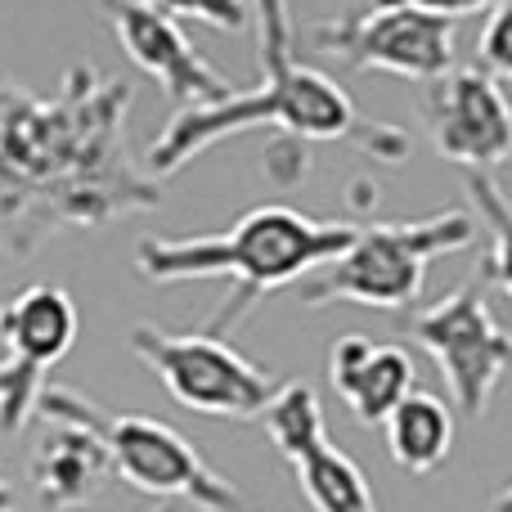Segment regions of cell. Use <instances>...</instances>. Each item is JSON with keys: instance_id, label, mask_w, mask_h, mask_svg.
Returning a JSON list of instances; mask_svg holds the SVG:
<instances>
[{"instance_id": "1", "label": "cell", "mask_w": 512, "mask_h": 512, "mask_svg": "<svg viewBox=\"0 0 512 512\" xmlns=\"http://www.w3.org/2000/svg\"><path fill=\"white\" fill-rule=\"evenodd\" d=\"M135 86L72 63L54 95L0 77V252L36 256L63 230L158 212L167 185L126 144Z\"/></svg>"}, {"instance_id": "2", "label": "cell", "mask_w": 512, "mask_h": 512, "mask_svg": "<svg viewBox=\"0 0 512 512\" xmlns=\"http://www.w3.org/2000/svg\"><path fill=\"white\" fill-rule=\"evenodd\" d=\"M360 225L346 221H310L297 207L265 203L243 212L230 230L221 234H149L135 248V270L149 283H203L225 279L221 306L207 319V333L234 337L256 301L270 297L274 288L319 274L355 243Z\"/></svg>"}, {"instance_id": "3", "label": "cell", "mask_w": 512, "mask_h": 512, "mask_svg": "<svg viewBox=\"0 0 512 512\" xmlns=\"http://www.w3.org/2000/svg\"><path fill=\"white\" fill-rule=\"evenodd\" d=\"M252 126H279L292 140H346L364 158L382 162V167H400L414 153V140H409L405 126L360 113L351 104V95L328 72L306 68V63H288L279 72H265L261 86L234 90L221 104L180 108L158 131V140L149 144L144 167L158 180H167L176 171H185L212 144L252 131Z\"/></svg>"}, {"instance_id": "4", "label": "cell", "mask_w": 512, "mask_h": 512, "mask_svg": "<svg viewBox=\"0 0 512 512\" xmlns=\"http://www.w3.org/2000/svg\"><path fill=\"white\" fill-rule=\"evenodd\" d=\"M36 414L90 427L99 436V445L108 450L113 477L126 481L131 490H140V495L185 499L198 512H243L239 486L221 468H212L185 432H176L162 418L108 409L72 387H45Z\"/></svg>"}, {"instance_id": "5", "label": "cell", "mask_w": 512, "mask_h": 512, "mask_svg": "<svg viewBox=\"0 0 512 512\" xmlns=\"http://www.w3.org/2000/svg\"><path fill=\"white\" fill-rule=\"evenodd\" d=\"M477 216L468 207H445L423 221H378L360 225L355 243L301 283L310 310L328 306H369L409 310L427 288V270L441 256H454L477 243Z\"/></svg>"}, {"instance_id": "6", "label": "cell", "mask_w": 512, "mask_h": 512, "mask_svg": "<svg viewBox=\"0 0 512 512\" xmlns=\"http://www.w3.org/2000/svg\"><path fill=\"white\" fill-rule=\"evenodd\" d=\"M126 346L189 414L252 423V418H265V409L283 391V378L248 360L230 337H216L207 328L167 333L158 324H135Z\"/></svg>"}, {"instance_id": "7", "label": "cell", "mask_w": 512, "mask_h": 512, "mask_svg": "<svg viewBox=\"0 0 512 512\" xmlns=\"http://www.w3.org/2000/svg\"><path fill=\"white\" fill-rule=\"evenodd\" d=\"M405 337L441 369L445 391L463 418L490 409L499 382L512 369V333L495 319L486 301V279H468L463 288L445 292L436 306L414 310L405 319Z\"/></svg>"}, {"instance_id": "8", "label": "cell", "mask_w": 512, "mask_h": 512, "mask_svg": "<svg viewBox=\"0 0 512 512\" xmlns=\"http://www.w3.org/2000/svg\"><path fill=\"white\" fill-rule=\"evenodd\" d=\"M301 41L315 54L337 59L346 72H387L405 81H432L454 72L459 23L423 9H360V14L324 18Z\"/></svg>"}, {"instance_id": "9", "label": "cell", "mask_w": 512, "mask_h": 512, "mask_svg": "<svg viewBox=\"0 0 512 512\" xmlns=\"http://www.w3.org/2000/svg\"><path fill=\"white\" fill-rule=\"evenodd\" d=\"M77 301L59 283H27L0 306V436H18L41 409L45 373L77 346Z\"/></svg>"}, {"instance_id": "10", "label": "cell", "mask_w": 512, "mask_h": 512, "mask_svg": "<svg viewBox=\"0 0 512 512\" xmlns=\"http://www.w3.org/2000/svg\"><path fill=\"white\" fill-rule=\"evenodd\" d=\"M261 423L279 459L297 477L310 512H378L364 468L328 436L324 405L310 382H283Z\"/></svg>"}, {"instance_id": "11", "label": "cell", "mask_w": 512, "mask_h": 512, "mask_svg": "<svg viewBox=\"0 0 512 512\" xmlns=\"http://www.w3.org/2000/svg\"><path fill=\"white\" fill-rule=\"evenodd\" d=\"M423 117L436 153L454 167L495 176L504 162H512V99L504 95L499 77H490L481 63L454 68L450 77L432 81Z\"/></svg>"}, {"instance_id": "12", "label": "cell", "mask_w": 512, "mask_h": 512, "mask_svg": "<svg viewBox=\"0 0 512 512\" xmlns=\"http://www.w3.org/2000/svg\"><path fill=\"white\" fill-rule=\"evenodd\" d=\"M99 5H104L131 63L149 72L162 86V95L176 99L180 108L221 104V99L234 95V86L194 50V41L185 36V27L176 18L149 9L144 0H99Z\"/></svg>"}, {"instance_id": "13", "label": "cell", "mask_w": 512, "mask_h": 512, "mask_svg": "<svg viewBox=\"0 0 512 512\" xmlns=\"http://www.w3.org/2000/svg\"><path fill=\"white\" fill-rule=\"evenodd\" d=\"M328 382L360 427H382L418 391L405 346H382L364 333H342L333 342Z\"/></svg>"}, {"instance_id": "14", "label": "cell", "mask_w": 512, "mask_h": 512, "mask_svg": "<svg viewBox=\"0 0 512 512\" xmlns=\"http://www.w3.org/2000/svg\"><path fill=\"white\" fill-rule=\"evenodd\" d=\"M108 477H113V463H108V450L90 427L45 418V436L32 454V472H27L41 512L86 508Z\"/></svg>"}, {"instance_id": "15", "label": "cell", "mask_w": 512, "mask_h": 512, "mask_svg": "<svg viewBox=\"0 0 512 512\" xmlns=\"http://www.w3.org/2000/svg\"><path fill=\"white\" fill-rule=\"evenodd\" d=\"M387 436V454L400 472L409 477H427L436 472L454 450V409L432 391H414L396 414L382 423Z\"/></svg>"}, {"instance_id": "16", "label": "cell", "mask_w": 512, "mask_h": 512, "mask_svg": "<svg viewBox=\"0 0 512 512\" xmlns=\"http://www.w3.org/2000/svg\"><path fill=\"white\" fill-rule=\"evenodd\" d=\"M463 189H468L472 207H477L481 225L490 234V256L481 261V279L512 297V203H508V194L486 171H463Z\"/></svg>"}, {"instance_id": "17", "label": "cell", "mask_w": 512, "mask_h": 512, "mask_svg": "<svg viewBox=\"0 0 512 512\" xmlns=\"http://www.w3.org/2000/svg\"><path fill=\"white\" fill-rule=\"evenodd\" d=\"M252 32H256V63L265 72H279L297 63V27H292L288 0H252Z\"/></svg>"}, {"instance_id": "18", "label": "cell", "mask_w": 512, "mask_h": 512, "mask_svg": "<svg viewBox=\"0 0 512 512\" xmlns=\"http://www.w3.org/2000/svg\"><path fill=\"white\" fill-rule=\"evenodd\" d=\"M149 9L167 18H194V23H207L225 36H239V32H252V0H144Z\"/></svg>"}, {"instance_id": "19", "label": "cell", "mask_w": 512, "mask_h": 512, "mask_svg": "<svg viewBox=\"0 0 512 512\" xmlns=\"http://www.w3.org/2000/svg\"><path fill=\"white\" fill-rule=\"evenodd\" d=\"M477 59L490 77H508L512 81V0H499L486 14L477 36Z\"/></svg>"}, {"instance_id": "20", "label": "cell", "mask_w": 512, "mask_h": 512, "mask_svg": "<svg viewBox=\"0 0 512 512\" xmlns=\"http://www.w3.org/2000/svg\"><path fill=\"white\" fill-rule=\"evenodd\" d=\"M373 9H423V14H441V18H468V14H490L499 0H369Z\"/></svg>"}, {"instance_id": "21", "label": "cell", "mask_w": 512, "mask_h": 512, "mask_svg": "<svg viewBox=\"0 0 512 512\" xmlns=\"http://www.w3.org/2000/svg\"><path fill=\"white\" fill-rule=\"evenodd\" d=\"M14 508H18L14 486H9V481H0V512H14Z\"/></svg>"}, {"instance_id": "22", "label": "cell", "mask_w": 512, "mask_h": 512, "mask_svg": "<svg viewBox=\"0 0 512 512\" xmlns=\"http://www.w3.org/2000/svg\"><path fill=\"white\" fill-rule=\"evenodd\" d=\"M490 512H512V481H508L504 490H499V499L490 504Z\"/></svg>"}, {"instance_id": "23", "label": "cell", "mask_w": 512, "mask_h": 512, "mask_svg": "<svg viewBox=\"0 0 512 512\" xmlns=\"http://www.w3.org/2000/svg\"><path fill=\"white\" fill-rule=\"evenodd\" d=\"M149 512H167V508H149Z\"/></svg>"}]
</instances>
